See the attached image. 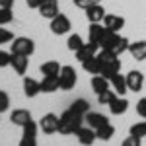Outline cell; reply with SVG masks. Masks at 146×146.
<instances>
[{
	"instance_id": "cell-10",
	"label": "cell",
	"mask_w": 146,
	"mask_h": 146,
	"mask_svg": "<svg viewBox=\"0 0 146 146\" xmlns=\"http://www.w3.org/2000/svg\"><path fill=\"white\" fill-rule=\"evenodd\" d=\"M103 25H105L107 31H115V33H119V31L123 29V25H125V18H123V16H117V14H105V18H103Z\"/></svg>"
},
{
	"instance_id": "cell-1",
	"label": "cell",
	"mask_w": 146,
	"mask_h": 146,
	"mask_svg": "<svg viewBox=\"0 0 146 146\" xmlns=\"http://www.w3.org/2000/svg\"><path fill=\"white\" fill-rule=\"evenodd\" d=\"M98 60H100V68H101L100 74L105 76V78H111L113 74H117L121 70V58H119V55H115L113 51L101 49L100 53H98Z\"/></svg>"
},
{
	"instance_id": "cell-15",
	"label": "cell",
	"mask_w": 146,
	"mask_h": 146,
	"mask_svg": "<svg viewBox=\"0 0 146 146\" xmlns=\"http://www.w3.org/2000/svg\"><path fill=\"white\" fill-rule=\"evenodd\" d=\"M10 121L14 125H18V127H23V125H27L31 121V113L27 109H14L10 115Z\"/></svg>"
},
{
	"instance_id": "cell-16",
	"label": "cell",
	"mask_w": 146,
	"mask_h": 146,
	"mask_svg": "<svg viewBox=\"0 0 146 146\" xmlns=\"http://www.w3.org/2000/svg\"><path fill=\"white\" fill-rule=\"evenodd\" d=\"M109 82H111V88L117 92V96H125V92H129V88H127V76H121L119 72L113 74L109 78Z\"/></svg>"
},
{
	"instance_id": "cell-35",
	"label": "cell",
	"mask_w": 146,
	"mask_h": 146,
	"mask_svg": "<svg viewBox=\"0 0 146 146\" xmlns=\"http://www.w3.org/2000/svg\"><path fill=\"white\" fill-rule=\"evenodd\" d=\"M12 60V53H6V51H0V68H6Z\"/></svg>"
},
{
	"instance_id": "cell-33",
	"label": "cell",
	"mask_w": 146,
	"mask_h": 146,
	"mask_svg": "<svg viewBox=\"0 0 146 146\" xmlns=\"http://www.w3.org/2000/svg\"><path fill=\"white\" fill-rule=\"evenodd\" d=\"M94 4H100V0H74V6L76 8H82V10H88Z\"/></svg>"
},
{
	"instance_id": "cell-8",
	"label": "cell",
	"mask_w": 146,
	"mask_h": 146,
	"mask_svg": "<svg viewBox=\"0 0 146 146\" xmlns=\"http://www.w3.org/2000/svg\"><path fill=\"white\" fill-rule=\"evenodd\" d=\"M70 20H68L64 14H58V16H55L53 20H51V31L55 35H62V33H68L70 31Z\"/></svg>"
},
{
	"instance_id": "cell-27",
	"label": "cell",
	"mask_w": 146,
	"mask_h": 146,
	"mask_svg": "<svg viewBox=\"0 0 146 146\" xmlns=\"http://www.w3.org/2000/svg\"><path fill=\"white\" fill-rule=\"evenodd\" d=\"M68 109H72V111L78 113V115H86V113L90 111V103L84 100V98H80V100H74V101H72Z\"/></svg>"
},
{
	"instance_id": "cell-26",
	"label": "cell",
	"mask_w": 146,
	"mask_h": 146,
	"mask_svg": "<svg viewBox=\"0 0 146 146\" xmlns=\"http://www.w3.org/2000/svg\"><path fill=\"white\" fill-rule=\"evenodd\" d=\"M96 135H98L100 140H111L113 135H115V127L111 123H105V125H101L100 129H96Z\"/></svg>"
},
{
	"instance_id": "cell-39",
	"label": "cell",
	"mask_w": 146,
	"mask_h": 146,
	"mask_svg": "<svg viewBox=\"0 0 146 146\" xmlns=\"http://www.w3.org/2000/svg\"><path fill=\"white\" fill-rule=\"evenodd\" d=\"M14 0H0V8H12Z\"/></svg>"
},
{
	"instance_id": "cell-17",
	"label": "cell",
	"mask_w": 146,
	"mask_h": 146,
	"mask_svg": "<svg viewBox=\"0 0 146 146\" xmlns=\"http://www.w3.org/2000/svg\"><path fill=\"white\" fill-rule=\"evenodd\" d=\"M10 64L18 74H25V72H27V66H29V58L23 56V55H12Z\"/></svg>"
},
{
	"instance_id": "cell-2",
	"label": "cell",
	"mask_w": 146,
	"mask_h": 146,
	"mask_svg": "<svg viewBox=\"0 0 146 146\" xmlns=\"http://www.w3.org/2000/svg\"><path fill=\"white\" fill-rule=\"evenodd\" d=\"M129 43L131 41L127 37H121L115 31H107L105 29V33H103V37L100 41V47L105 49V51H113L115 55H123L125 51H129Z\"/></svg>"
},
{
	"instance_id": "cell-34",
	"label": "cell",
	"mask_w": 146,
	"mask_h": 146,
	"mask_svg": "<svg viewBox=\"0 0 146 146\" xmlns=\"http://www.w3.org/2000/svg\"><path fill=\"white\" fill-rule=\"evenodd\" d=\"M16 37L12 35V31H8V29H2L0 27V45H4V43H10V41H14Z\"/></svg>"
},
{
	"instance_id": "cell-12",
	"label": "cell",
	"mask_w": 146,
	"mask_h": 146,
	"mask_svg": "<svg viewBox=\"0 0 146 146\" xmlns=\"http://www.w3.org/2000/svg\"><path fill=\"white\" fill-rule=\"evenodd\" d=\"M86 12V18H88V22L90 23H101L103 22V18H105V8L101 6V4H94L90 6Z\"/></svg>"
},
{
	"instance_id": "cell-13",
	"label": "cell",
	"mask_w": 146,
	"mask_h": 146,
	"mask_svg": "<svg viewBox=\"0 0 146 146\" xmlns=\"http://www.w3.org/2000/svg\"><path fill=\"white\" fill-rule=\"evenodd\" d=\"M84 121H86V123H88V127H92V129H100L101 125L109 123V119H107L105 115L96 113V111H88L86 115H84Z\"/></svg>"
},
{
	"instance_id": "cell-6",
	"label": "cell",
	"mask_w": 146,
	"mask_h": 146,
	"mask_svg": "<svg viewBox=\"0 0 146 146\" xmlns=\"http://www.w3.org/2000/svg\"><path fill=\"white\" fill-rule=\"evenodd\" d=\"M146 86V80H144V74L140 72V70H131L129 74H127V88L131 92H140L142 88Z\"/></svg>"
},
{
	"instance_id": "cell-18",
	"label": "cell",
	"mask_w": 146,
	"mask_h": 146,
	"mask_svg": "<svg viewBox=\"0 0 146 146\" xmlns=\"http://www.w3.org/2000/svg\"><path fill=\"white\" fill-rule=\"evenodd\" d=\"M98 49H100V45H98V43H92V41H88V43H84V45H82L78 51H76V58L82 62V60H86L88 56L96 55V51H98Z\"/></svg>"
},
{
	"instance_id": "cell-3",
	"label": "cell",
	"mask_w": 146,
	"mask_h": 146,
	"mask_svg": "<svg viewBox=\"0 0 146 146\" xmlns=\"http://www.w3.org/2000/svg\"><path fill=\"white\" fill-rule=\"evenodd\" d=\"M84 123V115H78L72 109H66L58 117V133L60 135H76L80 127Z\"/></svg>"
},
{
	"instance_id": "cell-25",
	"label": "cell",
	"mask_w": 146,
	"mask_h": 146,
	"mask_svg": "<svg viewBox=\"0 0 146 146\" xmlns=\"http://www.w3.org/2000/svg\"><path fill=\"white\" fill-rule=\"evenodd\" d=\"M60 64L56 62V60H47L41 64V72H43V76H58L60 74Z\"/></svg>"
},
{
	"instance_id": "cell-5",
	"label": "cell",
	"mask_w": 146,
	"mask_h": 146,
	"mask_svg": "<svg viewBox=\"0 0 146 146\" xmlns=\"http://www.w3.org/2000/svg\"><path fill=\"white\" fill-rule=\"evenodd\" d=\"M78 82V76H76V70L72 66H62L60 68V74H58V88L60 90H72Z\"/></svg>"
},
{
	"instance_id": "cell-23",
	"label": "cell",
	"mask_w": 146,
	"mask_h": 146,
	"mask_svg": "<svg viewBox=\"0 0 146 146\" xmlns=\"http://www.w3.org/2000/svg\"><path fill=\"white\" fill-rule=\"evenodd\" d=\"M127 109H129V101L125 100L123 96H117V98L109 103V111H111L113 115H123Z\"/></svg>"
},
{
	"instance_id": "cell-28",
	"label": "cell",
	"mask_w": 146,
	"mask_h": 146,
	"mask_svg": "<svg viewBox=\"0 0 146 146\" xmlns=\"http://www.w3.org/2000/svg\"><path fill=\"white\" fill-rule=\"evenodd\" d=\"M117 98V92L113 90V88H109V90L101 92V94H98V101H100L101 105H109L113 100Z\"/></svg>"
},
{
	"instance_id": "cell-30",
	"label": "cell",
	"mask_w": 146,
	"mask_h": 146,
	"mask_svg": "<svg viewBox=\"0 0 146 146\" xmlns=\"http://www.w3.org/2000/svg\"><path fill=\"white\" fill-rule=\"evenodd\" d=\"M131 135H133V136H138V138L146 136V121L133 125V127H131Z\"/></svg>"
},
{
	"instance_id": "cell-40",
	"label": "cell",
	"mask_w": 146,
	"mask_h": 146,
	"mask_svg": "<svg viewBox=\"0 0 146 146\" xmlns=\"http://www.w3.org/2000/svg\"><path fill=\"white\" fill-rule=\"evenodd\" d=\"M35 146H37V144H35Z\"/></svg>"
},
{
	"instance_id": "cell-11",
	"label": "cell",
	"mask_w": 146,
	"mask_h": 146,
	"mask_svg": "<svg viewBox=\"0 0 146 146\" xmlns=\"http://www.w3.org/2000/svg\"><path fill=\"white\" fill-rule=\"evenodd\" d=\"M76 138L82 146H92L96 142L98 135H96V129H92V127H80L76 131Z\"/></svg>"
},
{
	"instance_id": "cell-14",
	"label": "cell",
	"mask_w": 146,
	"mask_h": 146,
	"mask_svg": "<svg viewBox=\"0 0 146 146\" xmlns=\"http://www.w3.org/2000/svg\"><path fill=\"white\" fill-rule=\"evenodd\" d=\"M129 53H131L133 58H136V60H146V39L129 43Z\"/></svg>"
},
{
	"instance_id": "cell-38",
	"label": "cell",
	"mask_w": 146,
	"mask_h": 146,
	"mask_svg": "<svg viewBox=\"0 0 146 146\" xmlns=\"http://www.w3.org/2000/svg\"><path fill=\"white\" fill-rule=\"evenodd\" d=\"M25 2H27L29 8H39V4H41L43 0H25Z\"/></svg>"
},
{
	"instance_id": "cell-31",
	"label": "cell",
	"mask_w": 146,
	"mask_h": 146,
	"mask_svg": "<svg viewBox=\"0 0 146 146\" xmlns=\"http://www.w3.org/2000/svg\"><path fill=\"white\" fill-rule=\"evenodd\" d=\"M14 20V14H12V8H0V25H6Z\"/></svg>"
},
{
	"instance_id": "cell-22",
	"label": "cell",
	"mask_w": 146,
	"mask_h": 146,
	"mask_svg": "<svg viewBox=\"0 0 146 146\" xmlns=\"http://www.w3.org/2000/svg\"><path fill=\"white\" fill-rule=\"evenodd\" d=\"M103 33H105V25H101V23H90V27H88V37H90V39H88V41L100 45Z\"/></svg>"
},
{
	"instance_id": "cell-29",
	"label": "cell",
	"mask_w": 146,
	"mask_h": 146,
	"mask_svg": "<svg viewBox=\"0 0 146 146\" xmlns=\"http://www.w3.org/2000/svg\"><path fill=\"white\" fill-rule=\"evenodd\" d=\"M82 45H84V41H82V37H80L78 33H72L70 37H68V41H66V47L70 49V51H74V53H76Z\"/></svg>"
},
{
	"instance_id": "cell-36",
	"label": "cell",
	"mask_w": 146,
	"mask_h": 146,
	"mask_svg": "<svg viewBox=\"0 0 146 146\" xmlns=\"http://www.w3.org/2000/svg\"><path fill=\"white\" fill-rule=\"evenodd\" d=\"M136 113H138L142 119H146V98L138 100V103H136Z\"/></svg>"
},
{
	"instance_id": "cell-4",
	"label": "cell",
	"mask_w": 146,
	"mask_h": 146,
	"mask_svg": "<svg viewBox=\"0 0 146 146\" xmlns=\"http://www.w3.org/2000/svg\"><path fill=\"white\" fill-rule=\"evenodd\" d=\"M10 45H12V55L29 56V55H33V51H35V43L29 37H16Z\"/></svg>"
},
{
	"instance_id": "cell-9",
	"label": "cell",
	"mask_w": 146,
	"mask_h": 146,
	"mask_svg": "<svg viewBox=\"0 0 146 146\" xmlns=\"http://www.w3.org/2000/svg\"><path fill=\"white\" fill-rule=\"evenodd\" d=\"M37 10L41 14V18H47V20H53L55 16L60 14L58 12V0H43Z\"/></svg>"
},
{
	"instance_id": "cell-24",
	"label": "cell",
	"mask_w": 146,
	"mask_h": 146,
	"mask_svg": "<svg viewBox=\"0 0 146 146\" xmlns=\"http://www.w3.org/2000/svg\"><path fill=\"white\" fill-rule=\"evenodd\" d=\"M82 68L88 72V74H100L101 72V68H100V60H98V55H92L88 56L86 60H82Z\"/></svg>"
},
{
	"instance_id": "cell-7",
	"label": "cell",
	"mask_w": 146,
	"mask_h": 146,
	"mask_svg": "<svg viewBox=\"0 0 146 146\" xmlns=\"http://www.w3.org/2000/svg\"><path fill=\"white\" fill-rule=\"evenodd\" d=\"M39 129L45 133V135H53V133H58V117L55 113H47L41 117L39 121Z\"/></svg>"
},
{
	"instance_id": "cell-37",
	"label": "cell",
	"mask_w": 146,
	"mask_h": 146,
	"mask_svg": "<svg viewBox=\"0 0 146 146\" xmlns=\"http://www.w3.org/2000/svg\"><path fill=\"white\" fill-rule=\"evenodd\" d=\"M121 146H140V138H138V136H127V138H125L123 140V144Z\"/></svg>"
},
{
	"instance_id": "cell-19",
	"label": "cell",
	"mask_w": 146,
	"mask_h": 146,
	"mask_svg": "<svg viewBox=\"0 0 146 146\" xmlns=\"http://www.w3.org/2000/svg\"><path fill=\"white\" fill-rule=\"evenodd\" d=\"M109 88H111L109 78H105V76H101V74H96V76L92 78V90L96 92V94H101V92L109 90Z\"/></svg>"
},
{
	"instance_id": "cell-21",
	"label": "cell",
	"mask_w": 146,
	"mask_h": 146,
	"mask_svg": "<svg viewBox=\"0 0 146 146\" xmlns=\"http://www.w3.org/2000/svg\"><path fill=\"white\" fill-rule=\"evenodd\" d=\"M39 86H41L43 94H53V92L58 90V76H43Z\"/></svg>"
},
{
	"instance_id": "cell-32",
	"label": "cell",
	"mask_w": 146,
	"mask_h": 146,
	"mask_svg": "<svg viewBox=\"0 0 146 146\" xmlns=\"http://www.w3.org/2000/svg\"><path fill=\"white\" fill-rule=\"evenodd\" d=\"M8 107H10V98H8V94H6V92L0 90V113L8 111Z\"/></svg>"
},
{
	"instance_id": "cell-20",
	"label": "cell",
	"mask_w": 146,
	"mask_h": 146,
	"mask_svg": "<svg viewBox=\"0 0 146 146\" xmlns=\"http://www.w3.org/2000/svg\"><path fill=\"white\" fill-rule=\"evenodd\" d=\"M23 94L27 98H35L37 94H41V86L35 78H23Z\"/></svg>"
}]
</instances>
